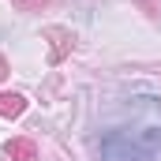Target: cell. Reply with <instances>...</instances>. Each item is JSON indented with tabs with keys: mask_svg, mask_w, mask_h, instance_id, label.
<instances>
[{
	"mask_svg": "<svg viewBox=\"0 0 161 161\" xmlns=\"http://www.w3.org/2000/svg\"><path fill=\"white\" fill-rule=\"evenodd\" d=\"M97 154L101 161H154L158 150H150L142 139H135L127 127H113L97 139Z\"/></svg>",
	"mask_w": 161,
	"mask_h": 161,
	"instance_id": "obj_1",
	"label": "cell"
},
{
	"mask_svg": "<svg viewBox=\"0 0 161 161\" xmlns=\"http://www.w3.org/2000/svg\"><path fill=\"white\" fill-rule=\"evenodd\" d=\"M4 154L11 161H38V146L30 139H8L4 142Z\"/></svg>",
	"mask_w": 161,
	"mask_h": 161,
	"instance_id": "obj_2",
	"label": "cell"
},
{
	"mask_svg": "<svg viewBox=\"0 0 161 161\" xmlns=\"http://www.w3.org/2000/svg\"><path fill=\"white\" fill-rule=\"evenodd\" d=\"M23 109H26V97L23 94H0V116H23Z\"/></svg>",
	"mask_w": 161,
	"mask_h": 161,
	"instance_id": "obj_3",
	"label": "cell"
},
{
	"mask_svg": "<svg viewBox=\"0 0 161 161\" xmlns=\"http://www.w3.org/2000/svg\"><path fill=\"white\" fill-rule=\"evenodd\" d=\"M45 38L56 41V45H53V60H60V56L68 53V45H71V34H68V30H60V26H49V30H45Z\"/></svg>",
	"mask_w": 161,
	"mask_h": 161,
	"instance_id": "obj_4",
	"label": "cell"
},
{
	"mask_svg": "<svg viewBox=\"0 0 161 161\" xmlns=\"http://www.w3.org/2000/svg\"><path fill=\"white\" fill-rule=\"evenodd\" d=\"M4 75H8V60L0 56V79H4Z\"/></svg>",
	"mask_w": 161,
	"mask_h": 161,
	"instance_id": "obj_5",
	"label": "cell"
},
{
	"mask_svg": "<svg viewBox=\"0 0 161 161\" xmlns=\"http://www.w3.org/2000/svg\"><path fill=\"white\" fill-rule=\"evenodd\" d=\"M0 161H4V158H0Z\"/></svg>",
	"mask_w": 161,
	"mask_h": 161,
	"instance_id": "obj_6",
	"label": "cell"
}]
</instances>
